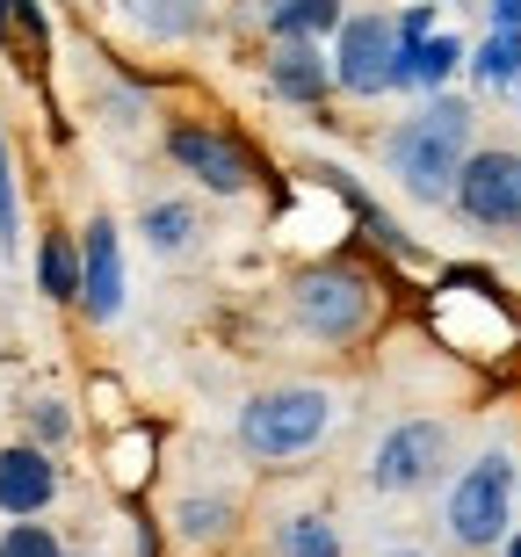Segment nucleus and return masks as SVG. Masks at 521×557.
<instances>
[{
  "label": "nucleus",
  "mask_w": 521,
  "mask_h": 557,
  "mask_svg": "<svg viewBox=\"0 0 521 557\" xmlns=\"http://www.w3.org/2000/svg\"><path fill=\"white\" fill-rule=\"evenodd\" d=\"M471 145H479V109L442 87V95H420L413 116H398V124L384 131V174H392L413 203H449Z\"/></svg>",
  "instance_id": "obj_1"
},
{
  "label": "nucleus",
  "mask_w": 521,
  "mask_h": 557,
  "mask_svg": "<svg viewBox=\"0 0 521 557\" xmlns=\"http://www.w3.org/2000/svg\"><path fill=\"white\" fill-rule=\"evenodd\" d=\"M376 319H384V283L362 261H312L290 275V326L326 341V348L370 341Z\"/></svg>",
  "instance_id": "obj_2"
},
{
  "label": "nucleus",
  "mask_w": 521,
  "mask_h": 557,
  "mask_svg": "<svg viewBox=\"0 0 521 557\" xmlns=\"http://www.w3.org/2000/svg\"><path fill=\"white\" fill-rule=\"evenodd\" d=\"M514 507H521V471L507 449H479L449 478V493H442V536L457 543V550L485 557L500 550V536L514 529Z\"/></svg>",
  "instance_id": "obj_3"
},
{
  "label": "nucleus",
  "mask_w": 521,
  "mask_h": 557,
  "mask_svg": "<svg viewBox=\"0 0 521 557\" xmlns=\"http://www.w3.org/2000/svg\"><path fill=\"white\" fill-rule=\"evenodd\" d=\"M334 428V392L326 384H275V392H253L239 406V449L253 463H297V456H312Z\"/></svg>",
  "instance_id": "obj_4"
},
{
  "label": "nucleus",
  "mask_w": 521,
  "mask_h": 557,
  "mask_svg": "<svg viewBox=\"0 0 521 557\" xmlns=\"http://www.w3.org/2000/svg\"><path fill=\"white\" fill-rule=\"evenodd\" d=\"M449 463V420L435 413H413V420H392L376 434L370 463H362V485L384 499H406V493H427Z\"/></svg>",
  "instance_id": "obj_5"
},
{
  "label": "nucleus",
  "mask_w": 521,
  "mask_h": 557,
  "mask_svg": "<svg viewBox=\"0 0 521 557\" xmlns=\"http://www.w3.org/2000/svg\"><path fill=\"white\" fill-rule=\"evenodd\" d=\"M334 95L348 102H376V95H392V73H398V15L392 8H355L340 15L334 29Z\"/></svg>",
  "instance_id": "obj_6"
},
{
  "label": "nucleus",
  "mask_w": 521,
  "mask_h": 557,
  "mask_svg": "<svg viewBox=\"0 0 521 557\" xmlns=\"http://www.w3.org/2000/svg\"><path fill=\"white\" fill-rule=\"evenodd\" d=\"M449 203L479 232H521V152L514 145H471Z\"/></svg>",
  "instance_id": "obj_7"
},
{
  "label": "nucleus",
  "mask_w": 521,
  "mask_h": 557,
  "mask_svg": "<svg viewBox=\"0 0 521 557\" xmlns=\"http://www.w3.org/2000/svg\"><path fill=\"white\" fill-rule=\"evenodd\" d=\"M168 160L182 166L196 188L210 196H247L261 182V160L239 131H218V124H168Z\"/></svg>",
  "instance_id": "obj_8"
},
{
  "label": "nucleus",
  "mask_w": 521,
  "mask_h": 557,
  "mask_svg": "<svg viewBox=\"0 0 521 557\" xmlns=\"http://www.w3.org/2000/svg\"><path fill=\"white\" fill-rule=\"evenodd\" d=\"M124 232L116 218H87L80 225V311L95 326H116L124 319Z\"/></svg>",
  "instance_id": "obj_9"
},
{
  "label": "nucleus",
  "mask_w": 521,
  "mask_h": 557,
  "mask_svg": "<svg viewBox=\"0 0 521 557\" xmlns=\"http://www.w3.org/2000/svg\"><path fill=\"white\" fill-rule=\"evenodd\" d=\"M168 536H174V550H188V557L225 550V543L239 536V493H225V485H182V493L168 499Z\"/></svg>",
  "instance_id": "obj_10"
},
{
  "label": "nucleus",
  "mask_w": 521,
  "mask_h": 557,
  "mask_svg": "<svg viewBox=\"0 0 521 557\" xmlns=\"http://www.w3.org/2000/svg\"><path fill=\"white\" fill-rule=\"evenodd\" d=\"M59 463H51V449H37V442H8L0 449V515L8 521H29L44 515L51 499H59Z\"/></svg>",
  "instance_id": "obj_11"
},
{
  "label": "nucleus",
  "mask_w": 521,
  "mask_h": 557,
  "mask_svg": "<svg viewBox=\"0 0 521 557\" xmlns=\"http://www.w3.org/2000/svg\"><path fill=\"white\" fill-rule=\"evenodd\" d=\"M269 95L275 102H297V109H319L334 95V59L312 37H283L269 51Z\"/></svg>",
  "instance_id": "obj_12"
},
{
  "label": "nucleus",
  "mask_w": 521,
  "mask_h": 557,
  "mask_svg": "<svg viewBox=\"0 0 521 557\" xmlns=\"http://www.w3.org/2000/svg\"><path fill=\"white\" fill-rule=\"evenodd\" d=\"M471 44L449 37V29H427V37L398 44V73H392V95H442V87L463 73Z\"/></svg>",
  "instance_id": "obj_13"
},
{
  "label": "nucleus",
  "mask_w": 521,
  "mask_h": 557,
  "mask_svg": "<svg viewBox=\"0 0 521 557\" xmlns=\"http://www.w3.org/2000/svg\"><path fill=\"white\" fill-rule=\"evenodd\" d=\"M269 557H348V543L319 507H283L269 521Z\"/></svg>",
  "instance_id": "obj_14"
},
{
  "label": "nucleus",
  "mask_w": 521,
  "mask_h": 557,
  "mask_svg": "<svg viewBox=\"0 0 521 557\" xmlns=\"http://www.w3.org/2000/svg\"><path fill=\"white\" fill-rule=\"evenodd\" d=\"M253 15H261V29H269L275 44L283 37H334L340 29V15H348V8H340V0H253Z\"/></svg>",
  "instance_id": "obj_15"
},
{
  "label": "nucleus",
  "mask_w": 521,
  "mask_h": 557,
  "mask_svg": "<svg viewBox=\"0 0 521 557\" xmlns=\"http://www.w3.org/2000/svg\"><path fill=\"white\" fill-rule=\"evenodd\" d=\"M138 232H146V247L152 253H196V239H203V210L182 203V196H160V203L138 210Z\"/></svg>",
  "instance_id": "obj_16"
},
{
  "label": "nucleus",
  "mask_w": 521,
  "mask_h": 557,
  "mask_svg": "<svg viewBox=\"0 0 521 557\" xmlns=\"http://www.w3.org/2000/svg\"><path fill=\"white\" fill-rule=\"evenodd\" d=\"M37 289L51 305H80V232H44L37 247Z\"/></svg>",
  "instance_id": "obj_17"
},
{
  "label": "nucleus",
  "mask_w": 521,
  "mask_h": 557,
  "mask_svg": "<svg viewBox=\"0 0 521 557\" xmlns=\"http://www.w3.org/2000/svg\"><path fill=\"white\" fill-rule=\"evenodd\" d=\"M124 15L146 29V37H160V44H182V37H196L210 22V0H124Z\"/></svg>",
  "instance_id": "obj_18"
},
{
  "label": "nucleus",
  "mask_w": 521,
  "mask_h": 557,
  "mask_svg": "<svg viewBox=\"0 0 521 557\" xmlns=\"http://www.w3.org/2000/svg\"><path fill=\"white\" fill-rule=\"evenodd\" d=\"M0 51H15L22 65H37L51 51V22L37 0H0Z\"/></svg>",
  "instance_id": "obj_19"
},
{
  "label": "nucleus",
  "mask_w": 521,
  "mask_h": 557,
  "mask_svg": "<svg viewBox=\"0 0 521 557\" xmlns=\"http://www.w3.org/2000/svg\"><path fill=\"white\" fill-rule=\"evenodd\" d=\"M463 65H471V81H479V87H514L521 81V29H485Z\"/></svg>",
  "instance_id": "obj_20"
},
{
  "label": "nucleus",
  "mask_w": 521,
  "mask_h": 557,
  "mask_svg": "<svg viewBox=\"0 0 521 557\" xmlns=\"http://www.w3.org/2000/svg\"><path fill=\"white\" fill-rule=\"evenodd\" d=\"M0 557H65V543H59V529L51 521H8L0 529Z\"/></svg>",
  "instance_id": "obj_21"
},
{
  "label": "nucleus",
  "mask_w": 521,
  "mask_h": 557,
  "mask_svg": "<svg viewBox=\"0 0 521 557\" xmlns=\"http://www.w3.org/2000/svg\"><path fill=\"white\" fill-rule=\"evenodd\" d=\"M15 239H22V196H15V152L0 131V253H15Z\"/></svg>",
  "instance_id": "obj_22"
},
{
  "label": "nucleus",
  "mask_w": 521,
  "mask_h": 557,
  "mask_svg": "<svg viewBox=\"0 0 521 557\" xmlns=\"http://www.w3.org/2000/svg\"><path fill=\"white\" fill-rule=\"evenodd\" d=\"M29 442H37V449H59V442H73V413H65L59 398H29Z\"/></svg>",
  "instance_id": "obj_23"
},
{
  "label": "nucleus",
  "mask_w": 521,
  "mask_h": 557,
  "mask_svg": "<svg viewBox=\"0 0 521 557\" xmlns=\"http://www.w3.org/2000/svg\"><path fill=\"white\" fill-rule=\"evenodd\" d=\"M427 29H435V8H427V0H420V8H406V15H398V44L427 37Z\"/></svg>",
  "instance_id": "obj_24"
},
{
  "label": "nucleus",
  "mask_w": 521,
  "mask_h": 557,
  "mask_svg": "<svg viewBox=\"0 0 521 557\" xmlns=\"http://www.w3.org/2000/svg\"><path fill=\"white\" fill-rule=\"evenodd\" d=\"M493 29H521V0H493Z\"/></svg>",
  "instance_id": "obj_25"
},
{
  "label": "nucleus",
  "mask_w": 521,
  "mask_h": 557,
  "mask_svg": "<svg viewBox=\"0 0 521 557\" xmlns=\"http://www.w3.org/2000/svg\"><path fill=\"white\" fill-rule=\"evenodd\" d=\"M500 557H521V521H514V529L500 536Z\"/></svg>",
  "instance_id": "obj_26"
},
{
  "label": "nucleus",
  "mask_w": 521,
  "mask_h": 557,
  "mask_svg": "<svg viewBox=\"0 0 521 557\" xmlns=\"http://www.w3.org/2000/svg\"><path fill=\"white\" fill-rule=\"evenodd\" d=\"M376 557H427V550H413V543H392V550H376Z\"/></svg>",
  "instance_id": "obj_27"
},
{
  "label": "nucleus",
  "mask_w": 521,
  "mask_h": 557,
  "mask_svg": "<svg viewBox=\"0 0 521 557\" xmlns=\"http://www.w3.org/2000/svg\"><path fill=\"white\" fill-rule=\"evenodd\" d=\"M514 95H521V81H514Z\"/></svg>",
  "instance_id": "obj_28"
}]
</instances>
